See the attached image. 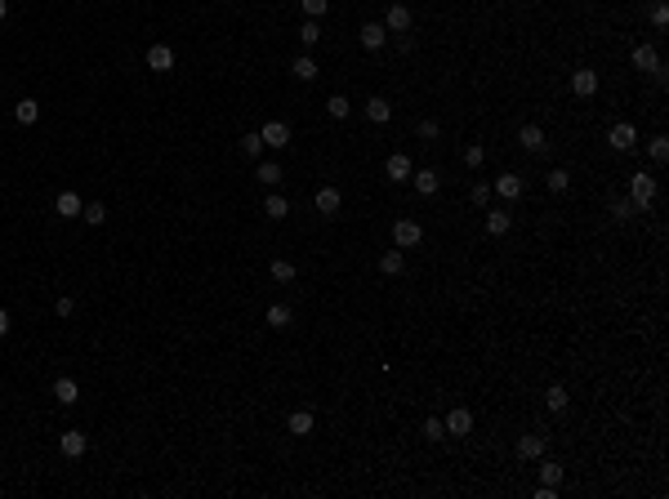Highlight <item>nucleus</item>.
<instances>
[{
	"mask_svg": "<svg viewBox=\"0 0 669 499\" xmlns=\"http://www.w3.org/2000/svg\"><path fill=\"white\" fill-rule=\"evenodd\" d=\"M14 120H18V125H36V120H41V107H36V98H18V103H14Z\"/></svg>",
	"mask_w": 669,
	"mask_h": 499,
	"instance_id": "obj_17",
	"label": "nucleus"
},
{
	"mask_svg": "<svg viewBox=\"0 0 669 499\" xmlns=\"http://www.w3.org/2000/svg\"><path fill=\"white\" fill-rule=\"evenodd\" d=\"M85 446H90V441H85V432H76V428H68V432L59 437V450H63L68 459H81V455H85Z\"/></svg>",
	"mask_w": 669,
	"mask_h": 499,
	"instance_id": "obj_7",
	"label": "nucleus"
},
{
	"mask_svg": "<svg viewBox=\"0 0 669 499\" xmlns=\"http://www.w3.org/2000/svg\"><path fill=\"white\" fill-rule=\"evenodd\" d=\"M420 241H424V228L415 219H398V223H393V246H398V250H411V246H420Z\"/></svg>",
	"mask_w": 669,
	"mask_h": 499,
	"instance_id": "obj_2",
	"label": "nucleus"
},
{
	"mask_svg": "<svg viewBox=\"0 0 669 499\" xmlns=\"http://www.w3.org/2000/svg\"><path fill=\"white\" fill-rule=\"evenodd\" d=\"M272 281H295V263H290V259H272Z\"/></svg>",
	"mask_w": 669,
	"mask_h": 499,
	"instance_id": "obj_34",
	"label": "nucleus"
},
{
	"mask_svg": "<svg viewBox=\"0 0 669 499\" xmlns=\"http://www.w3.org/2000/svg\"><path fill=\"white\" fill-rule=\"evenodd\" d=\"M241 152H246L250 161H254V156H263V138L259 134H246V138H241Z\"/></svg>",
	"mask_w": 669,
	"mask_h": 499,
	"instance_id": "obj_37",
	"label": "nucleus"
},
{
	"mask_svg": "<svg viewBox=\"0 0 669 499\" xmlns=\"http://www.w3.org/2000/svg\"><path fill=\"white\" fill-rule=\"evenodd\" d=\"M567 401H571V397H567V388H562V383H553V388L544 392V406H549L553 415H562V410H567Z\"/></svg>",
	"mask_w": 669,
	"mask_h": 499,
	"instance_id": "obj_26",
	"label": "nucleus"
},
{
	"mask_svg": "<svg viewBox=\"0 0 669 499\" xmlns=\"http://www.w3.org/2000/svg\"><path fill=\"white\" fill-rule=\"evenodd\" d=\"M263 214H268V219H286V214H290V201H286V196H277V192H272L268 201H263Z\"/></svg>",
	"mask_w": 669,
	"mask_h": 499,
	"instance_id": "obj_28",
	"label": "nucleus"
},
{
	"mask_svg": "<svg viewBox=\"0 0 669 499\" xmlns=\"http://www.w3.org/2000/svg\"><path fill=\"white\" fill-rule=\"evenodd\" d=\"M438 134H442L438 120H420V138H438Z\"/></svg>",
	"mask_w": 669,
	"mask_h": 499,
	"instance_id": "obj_41",
	"label": "nucleus"
},
{
	"mask_svg": "<svg viewBox=\"0 0 669 499\" xmlns=\"http://www.w3.org/2000/svg\"><path fill=\"white\" fill-rule=\"evenodd\" d=\"M147 67H152V72H169V67H174V50H169V45H152V50H147Z\"/></svg>",
	"mask_w": 669,
	"mask_h": 499,
	"instance_id": "obj_13",
	"label": "nucleus"
},
{
	"mask_svg": "<svg viewBox=\"0 0 669 499\" xmlns=\"http://www.w3.org/2000/svg\"><path fill=\"white\" fill-rule=\"evenodd\" d=\"M486 201H491V187L477 183V187H473V205H486Z\"/></svg>",
	"mask_w": 669,
	"mask_h": 499,
	"instance_id": "obj_44",
	"label": "nucleus"
},
{
	"mask_svg": "<svg viewBox=\"0 0 669 499\" xmlns=\"http://www.w3.org/2000/svg\"><path fill=\"white\" fill-rule=\"evenodd\" d=\"M607 143H611V147H616V152H629V147H634V143H638V129H634V125H629V120H616V125H611V129H607Z\"/></svg>",
	"mask_w": 669,
	"mask_h": 499,
	"instance_id": "obj_3",
	"label": "nucleus"
},
{
	"mask_svg": "<svg viewBox=\"0 0 669 499\" xmlns=\"http://www.w3.org/2000/svg\"><path fill=\"white\" fill-rule=\"evenodd\" d=\"M259 183L277 187V183H281V165H277V161H259Z\"/></svg>",
	"mask_w": 669,
	"mask_h": 499,
	"instance_id": "obj_31",
	"label": "nucleus"
},
{
	"mask_svg": "<svg viewBox=\"0 0 669 499\" xmlns=\"http://www.w3.org/2000/svg\"><path fill=\"white\" fill-rule=\"evenodd\" d=\"M406 27H411V9L406 5H389V14H384V32H406Z\"/></svg>",
	"mask_w": 669,
	"mask_h": 499,
	"instance_id": "obj_9",
	"label": "nucleus"
},
{
	"mask_svg": "<svg viewBox=\"0 0 669 499\" xmlns=\"http://www.w3.org/2000/svg\"><path fill=\"white\" fill-rule=\"evenodd\" d=\"M313 205H317V214H339V205H344V196H339V187H317V196H313Z\"/></svg>",
	"mask_w": 669,
	"mask_h": 499,
	"instance_id": "obj_5",
	"label": "nucleus"
},
{
	"mask_svg": "<svg viewBox=\"0 0 669 499\" xmlns=\"http://www.w3.org/2000/svg\"><path fill=\"white\" fill-rule=\"evenodd\" d=\"M299 41H304V50H313V45L322 41V27H317V18H308V23L299 27Z\"/></svg>",
	"mask_w": 669,
	"mask_h": 499,
	"instance_id": "obj_30",
	"label": "nucleus"
},
{
	"mask_svg": "<svg viewBox=\"0 0 669 499\" xmlns=\"http://www.w3.org/2000/svg\"><path fill=\"white\" fill-rule=\"evenodd\" d=\"M81 219L90 223V228H103V223H107V205H103V201H90V205L81 210Z\"/></svg>",
	"mask_w": 669,
	"mask_h": 499,
	"instance_id": "obj_27",
	"label": "nucleus"
},
{
	"mask_svg": "<svg viewBox=\"0 0 669 499\" xmlns=\"http://www.w3.org/2000/svg\"><path fill=\"white\" fill-rule=\"evenodd\" d=\"M411 183H415L420 196H433L442 187V178H438V169H420V174H411Z\"/></svg>",
	"mask_w": 669,
	"mask_h": 499,
	"instance_id": "obj_19",
	"label": "nucleus"
},
{
	"mask_svg": "<svg viewBox=\"0 0 669 499\" xmlns=\"http://www.w3.org/2000/svg\"><path fill=\"white\" fill-rule=\"evenodd\" d=\"M442 423H446V432H455V437H469V432H473V415H469L464 406H460V410H451V415L442 419Z\"/></svg>",
	"mask_w": 669,
	"mask_h": 499,
	"instance_id": "obj_10",
	"label": "nucleus"
},
{
	"mask_svg": "<svg viewBox=\"0 0 669 499\" xmlns=\"http://www.w3.org/2000/svg\"><path fill=\"white\" fill-rule=\"evenodd\" d=\"M366 116H371L375 125H389V120H393V103L384 98V94H375V98H366Z\"/></svg>",
	"mask_w": 669,
	"mask_h": 499,
	"instance_id": "obj_8",
	"label": "nucleus"
},
{
	"mask_svg": "<svg viewBox=\"0 0 669 499\" xmlns=\"http://www.w3.org/2000/svg\"><path fill=\"white\" fill-rule=\"evenodd\" d=\"M629 59H634V67H638V72H665V67H661V59H656V50H652V45H638V50L629 54Z\"/></svg>",
	"mask_w": 669,
	"mask_h": 499,
	"instance_id": "obj_11",
	"label": "nucleus"
},
{
	"mask_svg": "<svg viewBox=\"0 0 669 499\" xmlns=\"http://www.w3.org/2000/svg\"><path fill=\"white\" fill-rule=\"evenodd\" d=\"M540 482L544 486H558L562 482V464H549V459H544V464H540Z\"/></svg>",
	"mask_w": 669,
	"mask_h": 499,
	"instance_id": "obj_35",
	"label": "nucleus"
},
{
	"mask_svg": "<svg viewBox=\"0 0 669 499\" xmlns=\"http://www.w3.org/2000/svg\"><path fill=\"white\" fill-rule=\"evenodd\" d=\"M402 268H406V259H402V250H398V246L380 254V272H384V277H398Z\"/></svg>",
	"mask_w": 669,
	"mask_h": 499,
	"instance_id": "obj_22",
	"label": "nucleus"
},
{
	"mask_svg": "<svg viewBox=\"0 0 669 499\" xmlns=\"http://www.w3.org/2000/svg\"><path fill=\"white\" fill-rule=\"evenodd\" d=\"M54 397H59L63 406H76V401H81V388H76V379H54Z\"/></svg>",
	"mask_w": 669,
	"mask_h": 499,
	"instance_id": "obj_20",
	"label": "nucleus"
},
{
	"mask_svg": "<svg viewBox=\"0 0 669 499\" xmlns=\"http://www.w3.org/2000/svg\"><path fill=\"white\" fill-rule=\"evenodd\" d=\"M482 161H486V152H482L477 143H473V147H464V165H469V169H477Z\"/></svg>",
	"mask_w": 669,
	"mask_h": 499,
	"instance_id": "obj_39",
	"label": "nucleus"
},
{
	"mask_svg": "<svg viewBox=\"0 0 669 499\" xmlns=\"http://www.w3.org/2000/svg\"><path fill=\"white\" fill-rule=\"evenodd\" d=\"M544 183H549V192H567V187H571V174H567V169H549V178H544Z\"/></svg>",
	"mask_w": 669,
	"mask_h": 499,
	"instance_id": "obj_33",
	"label": "nucleus"
},
{
	"mask_svg": "<svg viewBox=\"0 0 669 499\" xmlns=\"http://www.w3.org/2000/svg\"><path fill=\"white\" fill-rule=\"evenodd\" d=\"M326 112H331V116H335V120H344V116H348V112H353V103H348V98H344V94H331V103H326Z\"/></svg>",
	"mask_w": 669,
	"mask_h": 499,
	"instance_id": "obj_32",
	"label": "nucleus"
},
{
	"mask_svg": "<svg viewBox=\"0 0 669 499\" xmlns=\"http://www.w3.org/2000/svg\"><path fill=\"white\" fill-rule=\"evenodd\" d=\"M652 201H656V178L638 169V174H634V183H629V205H634V210H647Z\"/></svg>",
	"mask_w": 669,
	"mask_h": 499,
	"instance_id": "obj_1",
	"label": "nucleus"
},
{
	"mask_svg": "<svg viewBox=\"0 0 669 499\" xmlns=\"http://www.w3.org/2000/svg\"><path fill=\"white\" fill-rule=\"evenodd\" d=\"M259 138H263V147H286L290 143V125L286 120H268V125L259 129Z\"/></svg>",
	"mask_w": 669,
	"mask_h": 499,
	"instance_id": "obj_4",
	"label": "nucleus"
},
{
	"mask_svg": "<svg viewBox=\"0 0 669 499\" xmlns=\"http://www.w3.org/2000/svg\"><path fill=\"white\" fill-rule=\"evenodd\" d=\"M571 94H576V98H589V94H598V72H589V67L571 72Z\"/></svg>",
	"mask_w": 669,
	"mask_h": 499,
	"instance_id": "obj_6",
	"label": "nucleus"
},
{
	"mask_svg": "<svg viewBox=\"0 0 669 499\" xmlns=\"http://www.w3.org/2000/svg\"><path fill=\"white\" fill-rule=\"evenodd\" d=\"M517 143H522L526 152H544V147H549V143H544V129H540V125H522Z\"/></svg>",
	"mask_w": 669,
	"mask_h": 499,
	"instance_id": "obj_18",
	"label": "nucleus"
},
{
	"mask_svg": "<svg viewBox=\"0 0 669 499\" xmlns=\"http://www.w3.org/2000/svg\"><path fill=\"white\" fill-rule=\"evenodd\" d=\"M317 72H322V67H317V59H313V54H299V59L290 63V76H295V81H313Z\"/></svg>",
	"mask_w": 669,
	"mask_h": 499,
	"instance_id": "obj_16",
	"label": "nucleus"
},
{
	"mask_svg": "<svg viewBox=\"0 0 669 499\" xmlns=\"http://www.w3.org/2000/svg\"><path fill=\"white\" fill-rule=\"evenodd\" d=\"M495 192H500L504 201H517V196H522V178H517V174H500V178H495Z\"/></svg>",
	"mask_w": 669,
	"mask_h": 499,
	"instance_id": "obj_23",
	"label": "nucleus"
},
{
	"mask_svg": "<svg viewBox=\"0 0 669 499\" xmlns=\"http://www.w3.org/2000/svg\"><path fill=\"white\" fill-rule=\"evenodd\" d=\"M384 174H389L393 183H406V178L415 174V169H411V161H406L402 152H393V156H389V165H384Z\"/></svg>",
	"mask_w": 669,
	"mask_h": 499,
	"instance_id": "obj_12",
	"label": "nucleus"
},
{
	"mask_svg": "<svg viewBox=\"0 0 669 499\" xmlns=\"http://www.w3.org/2000/svg\"><path fill=\"white\" fill-rule=\"evenodd\" d=\"M72 308H76V304H72V295H63L59 299V317H72Z\"/></svg>",
	"mask_w": 669,
	"mask_h": 499,
	"instance_id": "obj_45",
	"label": "nucleus"
},
{
	"mask_svg": "<svg viewBox=\"0 0 669 499\" xmlns=\"http://www.w3.org/2000/svg\"><path fill=\"white\" fill-rule=\"evenodd\" d=\"M652 23H656V27L669 23V5H652Z\"/></svg>",
	"mask_w": 669,
	"mask_h": 499,
	"instance_id": "obj_42",
	"label": "nucleus"
},
{
	"mask_svg": "<svg viewBox=\"0 0 669 499\" xmlns=\"http://www.w3.org/2000/svg\"><path fill=\"white\" fill-rule=\"evenodd\" d=\"M611 214H616V219H629V214H634V205H629V201H611Z\"/></svg>",
	"mask_w": 669,
	"mask_h": 499,
	"instance_id": "obj_43",
	"label": "nucleus"
},
{
	"mask_svg": "<svg viewBox=\"0 0 669 499\" xmlns=\"http://www.w3.org/2000/svg\"><path fill=\"white\" fill-rule=\"evenodd\" d=\"M326 9H331V0H304V14L308 18H322Z\"/></svg>",
	"mask_w": 669,
	"mask_h": 499,
	"instance_id": "obj_40",
	"label": "nucleus"
},
{
	"mask_svg": "<svg viewBox=\"0 0 669 499\" xmlns=\"http://www.w3.org/2000/svg\"><path fill=\"white\" fill-rule=\"evenodd\" d=\"M517 455H522V459H540V455H544V437H535V432H526V437L517 441Z\"/></svg>",
	"mask_w": 669,
	"mask_h": 499,
	"instance_id": "obj_25",
	"label": "nucleus"
},
{
	"mask_svg": "<svg viewBox=\"0 0 669 499\" xmlns=\"http://www.w3.org/2000/svg\"><path fill=\"white\" fill-rule=\"evenodd\" d=\"M424 437H429V441H442V437H446V423H442V419H424Z\"/></svg>",
	"mask_w": 669,
	"mask_h": 499,
	"instance_id": "obj_38",
	"label": "nucleus"
},
{
	"mask_svg": "<svg viewBox=\"0 0 669 499\" xmlns=\"http://www.w3.org/2000/svg\"><path fill=\"white\" fill-rule=\"evenodd\" d=\"M313 410H295V415H290L286 419V432H290V437H308V432H313Z\"/></svg>",
	"mask_w": 669,
	"mask_h": 499,
	"instance_id": "obj_15",
	"label": "nucleus"
},
{
	"mask_svg": "<svg viewBox=\"0 0 669 499\" xmlns=\"http://www.w3.org/2000/svg\"><path fill=\"white\" fill-rule=\"evenodd\" d=\"M9 326H14V321H9V312H5V308H0V339L9 335Z\"/></svg>",
	"mask_w": 669,
	"mask_h": 499,
	"instance_id": "obj_46",
	"label": "nucleus"
},
{
	"mask_svg": "<svg viewBox=\"0 0 669 499\" xmlns=\"http://www.w3.org/2000/svg\"><path fill=\"white\" fill-rule=\"evenodd\" d=\"M5 14H9V0H0V23H5Z\"/></svg>",
	"mask_w": 669,
	"mask_h": 499,
	"instance_id": "obj_47",
	"label": "nucleus"
},
{
	"mask_svg": "<svg viewBox=\"0 0 669 499\" xmlns=\"http://www.w3.org/2000/svg\"><path fill=\"white\" fill-rule=\"evenodd\" d=\"M384 41H389L384 23H366L362 27V45H366V50H384Z\"/></svg>",
	"mask_w": 669,
	"mask_h": 499,
	"instance_id": "obj_21",
	"label": "nucleus"
},
{
	"mask_svg": "<svg viewBox=\"0 0 669 499\" xmlns=\"http://www.w3.org/2000/svg\"><path fill=\"white\" fill-rule=\"evenodd\" d=\"M647 152H652V161H665V156H669V138H665V134H656L652 143H647Z\"/></svg>",
	"mask_w": 669,
	"mask_h": 499,
	"instance_id": "obj_36",
	"label": "nucleus"
},
{
	"mask_svg": "<svg viewBox=\"0 0 669 499\" xmlns=\"http://www.w3.org/2000/svg\"><path fill=\"white\" fill-rule=\"evenodd\" d=\"M290 321H295V317H290L286 304H272V308H268V326H272V330H286Z\"/></svg>",
	"mask_w": 669,
	"mask_h": 499,
	"instance_id": "obj_29",
	"label": "nucleus"
},
{
	"mask_svg": "<svg viewBox=\"0 0 669 499\" xmlns=\"http://www.w3.org/2000/svg\"><path fill=\"white\" fill-rule=\"evenodd\" d=\"M508 228H513V214H504V210H491V214H486V232H491V237H504Z\"/></svg>",
	"mask_w": 669,
	"mask_h": 499,
	"instance_id": "obj_24",
	"label": "nucleus"
},
{
	"mask_svg": "<svg viewBox=\"0 0 669 499\" xmlns=\"http://www.w3.org/2000/svg\"><path fill=\"white\" fill-rule=\"evenodd\" d=\"M54 210L63 214V219H81V210H85V201L76 192H59V201H54Z\"/></svg>",
	"mask_w": 669,
	"mask_h": 499,
	"instance_id": "obj_14",
	"label": "nucleus"
}]
</instances>
